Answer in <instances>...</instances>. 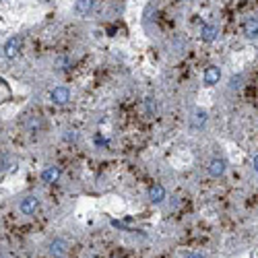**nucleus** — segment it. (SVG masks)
Segmentation results:
<instances>
[{
    "mask_svg": "<svg viewBox=\"0 0 258 258\" xmlns=\"http://www.w3.org/2000/svg\"><path fill=\"white\" fill-rule=\"evenodd\" d=\"M42 180L46 184H56L58 180H60V167H58V165H48L46 170L42 172Z\"/></svg>",
    "mask_w": 258,
    "mask_h": 258,
    "instance_id": "nucleus-12",
    "label": "nucleus"
},
{
    "mask_svg": "<svg viewBox=\"0 0 258 258\" xmlns=\"http://www.w3.org/2000/svg\"><path fill=\"white\" fill-rule=\"evenodd\" d=\"M21 48H23V37L21 35H11L2 46V58H6V60H15V58L19 56V52H21Z\"/></svg>",
    "mask_w": 258,
    "mask_h": 258,
    "instance_id": "nucleus-1",
    "label": "nucleus"
},
{
    "mask_svg": "<svg viewBox=\"0 0 258 258\" xmlns=\"http://www.w3.org/2000/svg\"><path fill=\"white\" fill-rule=\"evenodd\" d=\"M221 81V68L219 66H206L203 73V85L205 87H215Z\"/></svg>",
    "mask_w": 258,
    "mask_h": 258,
    "instance_id": "nucleus-5",
    "label": "nucleus"
},
{
    "mask_svg": "<svg viewBox=\"0 0 258 258\" xmlns=\"http://www.w3.org/2000/svg\"><path fill=\"white\" fill-rule=\"evenodd\" d=\"M27 130L31 134H39L44 130V118L39 114H31L27 118Z\"/></svg>",
    "mask_w": 258,
    "mask_h": 258,
    "instance_id": "nucleus-10",
    "label": "nucleus"
},
{
    "mask_svg": "<svg viewBox=\"0 0 258 258\" xmlns=\"http://www.w3.org/2000/svg\"><path fill=\"white\" fill-rule=\"evenodd\" d=\"M252 170H254V172L258 174V153L254 155V159H252Z\"/></svg>",
    "mask_w": 258,
    "mask_h": 258,
    "instance_id": "nucleus-18",
    "label": "nucleus"
},
{
    "mask_svg": "<svg viewBox=\"0 0 258 258\" xmlns=\"http://www.w3.org/2000/svg\"><path fill=\"white\" fill-rule=\"evenodd\" d=\"M64 141L66 143H77L78 141L77 130H73V128H66V130H64Z\"/></svg>",
    "mask_w": 258,
    "mask_h": 258,
    "instance_id": "nucleus-15",
    "label": "nucleus"
},
{
    "mask_svg": "<svg viewBox=\"0 0 258 258\" xmlns=\"http://www.w3.org/2000/svg\"><path fill=\"white\" fill-rule=\"evenodd\" d=\"M149 201L153 205H161L165 201V188L161 184H153L149 188Z\"/></svg>",
    "mask_w": 258,
    "mask_h": 258,
    "instance_id": "nucleus-11",
    "label": "nucleus"
},
{
    "mask_svg": "<svg viewBox=\"0 0 258 258\" xmlns=\"http://www.w3.org/2000/svg\"><path fill=\"white\" fill-rule=\"evenodd\" d=\"M206 172H209L211 178H223L227 172V159L225 157H213L206 165Z\"/></svg>",
    "mask_w": 258,
    "mask_h": 258,
    "instance_id": "nucleus-2",
    "label": "nucleus"
},
{
    "mask_svg": "<svg viewBox=\"0 0 258 258\" xmlns=\"http://www.w3.org/2000/svg\"><path fill=\"white\" fill-rule=\"evenodd\" d=\"M66 252H68V242L62 240V237H56V240L48 244V254L52 258H64Z\"/></svg>",
    "mask_w": 258,
    "mask_h": 258,
    "instance_id": "nucleus-3",
    "label": "nucleus"
},
{
    "mask_svg": "<svg viewBox=\"0 0 258 258\" xmlns=\"http://www.w3.org/2000/svg\"><path fill=\"white\" fill-rule=\"evenodd\" d=\"M206 122H209V114H206V110H203V107H196V110L192 112V118H190L192 130H203V128L206 126Z\"/></svg>",
    "mask_w": 258,
    "mask_h": 258,
    "instance_id": "nucleus-7",
    "label": "nucleus"
},
{
    "mask_svg": "<svg viewBox=\"0 0 258 258\" xmlns=\"http://www.w3.org/2000/svg\"><path fill=\"white\" fill-rule=\"evenodd\" d=\"M95 0H75V13L77 17H87L89 13L93 11Z\"/></svg>",
    "mask_w": 258,
    "mask_h": 258,
    "instance_id": "nucleus-13",
    "label": "nucleus"
},
{
    "mask_svg": "<svg viewBox=\"0 0 258 258\" xmlns=\"http://www.w3.org/2000/svg\"><path fill=\"white\" fill-rule=\"evenodd\" d=\"M37 206H39V198L35 194H29L19 203V211H21V215H33L37 211Z\"/></svg>",
    "mask_w": 258,
    "mask_h": 258,
    "instance_id": "nucleus-8",
    "label": "nucleus"
},
{
    "mask_svg": "<svg viewBox=\"0 0 258 258\" xmlns=\"http://www.w3.org/2000/svg\"><path fill=\"white\" fill-rule=\"evenodd\" d=\"M186 258H205L203 254H198V252H192V254H188Z\"/></svg>",
    "mask_w": 258,
    "mask_h": 258,
    "instance_id": "nucleus-19",
    "label": "nucleus"
},
{
    "mask_svg": "<svg viewBox=\"0 0 258 258\" xmlns=\"http://www.w3.org/2000/svg\"><path fill=\"white\" fill-rule=\"evenodd\" d=\"M242 33L246 39H258V17H248L242 23Z\"/></svg>",
    "mask_w": 258,
    "mask_h": 258,
    "instance_id": "nucleus-6",
    "label": "nucleus"
},
{
    "mask_svg": "<svg viewBox=\"0 0 258 258\" xmlns=\"http://www.w3.org/2000/svg\"><path fill=\"white\" fill-rule=\"evenodd\" d=\"M242 81H244V77H242V75L232 77V78H230V89H232V91H235V89H240V87H242Z\"/></svg>",
    "mask_w": 258,
    "mask_h": 258,
    "instance_id": "nucleus-16",
    "label": "nucleus"
},
{
    "mask_svg": "<svg viewBox=\"0 0 258 258\" xmlns=\"http://www.w3.org/2000/svg\"><path fill=\"white\" fill-rule=\"evenodd\" d=\"M217 37H219V29H217V25H213V23H203V27H201V39H203V42L213 44Z\"/></svg>",
    "mask_w": 258,
    "mask_h": 258,
    "instance_id": "nucleus-9",
    "label": "nucleus"
},
{
    "mask_svg": "<svg viewBox=\"0 0 258 258\" xmlns=\"http://www.w3.org/2000/svg\"><path fill=\"white\" fill-rule=\"evenodd\" d=\"M50 102L54 105H66L71 102V91H68L66 87H54L52 91H50Z\"/></svg>",
    "mask_w": 258,
    "mask_h": 258,
    "instance_id": "nucleus-4",
    "label": "nucleus"
},
{
    "mask_svg": "<svg viewBox=\"0 0 258 258\" xmlns=\"http://www.w3.org/2000/svg\"><path fill=\"white\" fill-rule=\"evenodd\" d=\"M71 62H73L71 58H66V56H64V58H60V60H58V68H60V71H66V68L71 66Z\"/></svg>",
    "mask_w": 258,
    "mask_h": 258,
    "instance_id": "nucleus-17",
    "label": "nucleus"
},
{
    "mask_svg": "<svg viewBox=\"0 0 258 258\" xmlns=\"http://www.w3.org/2000/svg\"><path fill=\"white\" fill-rule=\"evenodd\" d=\"M155 112H157L155 99H153V97H147V99H145V116H147V118H153Z\"/></svg>",
    "mask_w": 258,
    "mask_h": 258,
    "instance_id": "nucleus-14",
    "label": "nucleus"
}]
</instances>
